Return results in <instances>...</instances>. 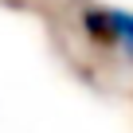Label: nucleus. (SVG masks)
<instances>
[{
  "label": "nucleus",
  "instance_id": "f257e3e1",
  "mask_svg": "<svg viewBox=\"0 0 133 133\" xmlns=\"http://www.w3.org/2000/svg\"><path fill=\"white\" fill-rule=\"evenodd\" d=\"M102 16H106V43H121V51L133 59V12L102 8Z\"/></svg>",
  "mask_w": 133,
  "mask_h": 133
}]
</instances>
